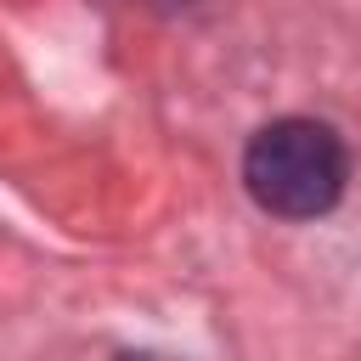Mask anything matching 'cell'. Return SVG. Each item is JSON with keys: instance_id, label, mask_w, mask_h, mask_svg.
Segmentation results:
<instances>
[{"instance_id": "obj_1", "label": "cell", "mask_w": 361, "mask_h": 361, "mask_svg": "<svg viewBox=\"0 0 361 361\" xmlns=\"http://www.w3.org/2000/svg\"><path fill=\"white\" fill-rule=\"evenodd\" d=\"M350 152L344 135L322 118H271L243 152V186L265 214L316 220L344 197Z\"/></svg>"}]
</instances>
